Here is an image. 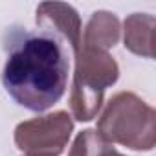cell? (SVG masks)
<instances>
[{
	"instance_id": "obj_1",
	"label": "cell",
	"mask_w": 156,
	"mask_h": 156,
	"mask_svg": "<svg viewBox=\"0 0 156 156\" xmlns=\"http://www.w3.org/2000/svg\"><path fill=\"white\" fill-rule=\"evenodd\" d=\"M70 53L64 44L41 31L15 41L2 70V85L13 101L28 110L44 112L66 92Z\"/></svg>"
},
{
	"instance_id": "obj_2",
	"label": "cell",
	"mask_w": 156,
	"mask_h": 156,
	"mask_svg": "<svg viewBox=\"0 0 156 156\" xmlns=\"http://www.w3.org/2000/svg\"><path fill=\"white\" fill-rule=\"evenodd\" d=\"M96 130L112 145L152 151L156 145V112L134 92H119L107 103Z\"/></svg>"
},
{
	"instance_id": "obj_3",
	"label": "cell",
	"mask_w": 156,
	"mask_h": 156,
	"mask_svg": "<svg viewBox=\"0 0 156 156\" xmlns=\"http://www.w3.org/2000/svg\"><path fill=\"white\" fill-rule=\"evenodd\" d=\"M75 59L70 92V110L77 121H92L101 107L105 90L119 79V66L108 51L81 46Z\"/></svg>"
},
{
	"instance_id": "obj_4",
	"label": "cell",
	"mask_w": 156,
	"mask_h": 156,
	"mask_svg": "<svg viewBox=\"0 0 156 156\" xmlns=\"http://www.w3.org/2000/svg\"><path fill=\"white\" fill-rule=\"evenodd\" d=\"M73 132L72 116L64 110L37 116L15 129V145L24 156H59Z\"/></svg>"
},
{
	"instance_id": "obj_5",
	"label": "cell",
	"mask_w": 156,
	"mask_h": 156,
	"mask_svg": "<svg viewBox=\"0 0 156 156\" xmlns=\"http://www.w3.org/2000/svg\"><path fill=\"white\" fill-rule=\"evenodd\" d=\"M35 20L41 31L59 39L72 57L77 55L81 48L83 26L75 8L64 2H42L37 8Z\"/></svg>"
},
{
	"instance_id": "obj_6",
	"label": "cell",
	"mask_w": 156,
	"mask_h": 156,
	"mask_svg": "<svg viewBox=\"0 0 156 156\" xmlns=\"http://www.w3.org/2000/svg\"><path fill=\"white\" fill-rule=\"evenodd\" d=\"M119 20L110 11H96L92 13L90 20L85 26V31L81 35V46L108 51L114 48L119 41Z\"/></svg>"
},
{
	"instance_id": "obj_7",
	"label": "cell",
	"mask_w": 156,
	"mask_h": 156,
	"mask_svg": "<svg viewBox=\"0 0 156 156\" xmlns=\"http://www.w3.org/2000/svg\"><path fill=\"white\" fill-rule=\"evenodd\" d=\"M154 26L156 19L147 13H132L123 24L125 48L134 55L152 59L154 57Z\"/></svg>"
},
{
	"instance_id": "obj_8",
	"label": "cell",
	"mask_w": 156,
	"mask_h": 156,
	"mask_svg": "<svg viewBox=\"0 0 156 156\" xmlns=\"http://www.w3.org/2000/svg\"><path fill=\"white\" fill-rule=\"evenodd\" d=\"M68 156H125L116 151L112 143H108L103 136L98 134L94 129L81 130L75 136Z\"/></svg>"
}]
</instances>
